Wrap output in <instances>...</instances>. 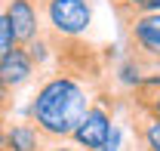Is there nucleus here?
<instances>
[{
    "label": "nucleus",
    "instance_id": "nucleus-7",
    "mask_svg": "<svg viewBox=\"0 0 160 151\" xmlns=\"http://www.w3.org/2000/svg\"><path fill=\"white\" fill-rule=\"evenodd\" d=\"M3 3H6V16H9V25L16 31V40L22 46H28L43 28L37 3L34 0H3Z\"/></svg>",
    "mask_w": 160,
    "mask_h": 151
},
{
    "label": "nucleus",
    "instance_id": "nucleus-14",
    "mask_svg": "<svg viewBox=\"0 0 160 151\" xmlns=\"http://www.w3.org/2000/svg\"><path fill=\"white\" fill-rule=\"evenodd\" d=\"M132 148H136V145H132ZM139 151H145V148H139Z\"/></svg>",
    "mask_w": 160,
    "mask_h": 151
},
{
    "label": "nucleus",
    "instance_id": "nucleus-1",
    "mask_svg": "<svg viewBox=\"0 0 160 151\" xmlns=\"http://www.w3.org/2000/svg\"><path fill=\"white\" fill-rule=\"evenodd\" d=\"M92 83L52 68L37 77V90L25 108V117H31L52 142L71 139L92 105Z\"/></svg>",
    "mask_w": 160,
    "mask_h": 151
},
{
    "label": "nucleus",
    "instance_id": "nucleus-12",
    "mask_svg": "<svg viewBox=\"0 0 160 151\" xmlns=\"http://www.w3.org/2000/svg\"><path fill=\"white\" fill-rule=\"evenodd\" d=\"M117 148H120V130L114 127V133H111V139L105 142V148H102V151H117Z\"/></svg>",
    "mask_w": 160,
    "mask_h": 151
},
{
    "label": "nucleus",
    "instance_id": "nucleus-5",
    "mask_svg": "<svg viewBox=\"0 0 160 151\" xmlns=\"http://www.w3.org/2000/svg\"><path fill=\"white\" fill-rule=\"evenodd\" d=\"M37 65H34V59L28 53V46H22L16 43L6 56L0 59V80L12 90V93H19L22 86H28L31 80H37Z\"/></svg>",
    "mask_w": 160,
    "mask_h": 151
},
{
    "label": "nucleus",
    "instance_id": "nucleus-13",
    "mask_svg": "<svg viewBox=\"0 0 160 151\" xmlns=\"http://www.w3.org/2000/svg\"><path fill=\"white\" fill-rule=\"evenodd\" d=\"M3 127H6V120L0 117V151H3Z\"/></svg>",
    "mask_w": 160,
    "mask_h": 151
},
{
    "label": "nucleus",
    "instance_id": "nucleus-9",
    "mask_svg": "<svg viewBox=\"0 0 160 151\" xmlns=\"http://www.w3.org/2000/svg\"><path fill=\"white\" fill-rule=\"evenodd\" d=\"M123 105H132V108H142V111L160 117V71L145 74V80H142L132 93L123 96Z\"/></svg>",
    "mask_w": 160,
    "mask_h": 151
},
{
    "label": "nucleus",
    "instance_id": "nucleus-11",
    "mask_svg": "<svg viewBox=\"0 0 160 151\" xmlns=\"http://www.w3.org/2000/svg\"><path fill=\"white\" fill-rule=\"evenodd\" d=\"M46 151H86V148H80L74 139H59V142H49Z\"/></svg>",
    "mask_w": 160,
    "mask_h": 151
},
{
    "label": "nucleus",
    "instance_id": "nucleus-3",
    "mask_svg": "<svg viewBox=\"0 0 160 151\" xmlns=\"http://www.w3.org/2000/svg\"><path fill=\"white\" fill-rule=\"evenodd\" d=\"M120 28L126 56H132L148 74L160 71V13H139Z\"/></svg>",
    "mask_w": 160,
    "mask_h": 151
},
{
    "label": "nucleus",
    "instance_id": "nucleus-10",
    "mask_svg": "<svg viewBox=\"0 0 160 151\" xmlns=\"http://www.w3.org/2000/svg\"><path fill=\"white\" fill-rule=\"evenodd\" d=\"M151 0H111V6H114V13H117V22H129L132 16H139L145 13V6H148Z\"/></svg>",
    "mask_w": 160,
    "mask_h": 151
},
{
    "label": "nucleus",
    "instance_id": "nucleus-4",
    "mask_svg": "<svg viewBox=\"0 0 160 151\" xmlns=\"http://www.w3.org/2000/svg\"><path fill=\"white\" fill-rule=\"evenodd\" d=\"M40 9L43 28L65 34V37H83L92 25V3L89 0H34Z\"/></svg>",
    "mask_w": 160,
    "mask_h": 151
},
{
    "label": "nucleus",
    "instance_id": "nucleus-8",
    "mask_svg": "<svg viewBox=\"0 0 160 151\" xmlns=\"http://www.w3.org/2000/svg\"><path fill=\"white\" fill-rule=\"evenodd\" d=\"M126 111H129V120H132V139H136V148L160 151V117L142 111V108H132V105H126Z\"/></svg>",
    "mask_w": 160,
    "mask_h": 151
},
{
    "label": "nucleus",
    "instance_id": "nucleus-2",
    "mask_svg": "<svg viewBox=\"0 0 160 151\" xmlns=\"http://www.w3.org/2000/svg\"><path fill=\"white\" fill-rule=\"evenodd\" d=\"M117 108H123V93L111 90V80H102L92 90V105L89 111L83 114L80 127L74 130V142L86 151H102L105 142L111 139L114 133V117H117Z\"/></svg>",
    "mask_w": 160,
    "mask_h": 151
},
{
    "label": "nucleus",
    "instance_id": "nucleus-6",
    "mask_svg": "<svg viewBox=\"0 0 160 151\" xmlns=\"http://www.w3.org/2000/svg\"><path fill=\"white\" fill-rule=\"evenodd\" d=\"M52 139L40 130L31 117L25 120H6L3 127V151H46Z\"/></svg>",
    "mask_w": 160,
    "mask_h": 151
}]
</instances>
